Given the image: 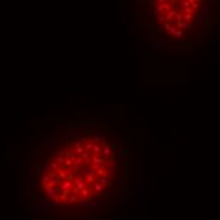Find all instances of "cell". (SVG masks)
I'll list each match as a JSON object with an SVG mask.
<instances>
[{
    "instance_id": "6da1fadb",
    "label": "cell",
    "mask_w": 220,
    "mask_h": 220,
    "mask_svg": "<svg viewBox=\"0 0 220 220\" xmlns=\"http://www.w3.org/2000/svg\"><path fill=\"white\" fill-rule=\"evenodd\" d=\"M153 21L170 39L186 41L208 13L209 0H148Z\"/></svg>"
},
{
    "instance_id": "7a4b0ae2",
    "label": "cell",
    "mask_w": 220,
    "mask_h": 220,
    "mask_svg": "<svg viewBox=\"0 0 220 220\" xmlns=\"http://www.w3.org/2000/svg\"><path fill=\"white\" fill-rule=\"evenodd\" d=\"M93 186H94V191H95V192H101V191H103V185H101L99 181L94 182Z\"/></svg>"
},
{
    "instance_id": "3957f363",
    "label": "cell",
    "mask_w": 220,
    "mask_h": 220,
    "mask_svg": "<svg viewBox=\"0 0 220 220\" xmlns=\"http://www.w3.org/2000/svg\"><path fill=\"white\" fill-rule=\"evenodd\" d=\"M101 152L104 153V156H105V157H108V156H112V153H113V151H112V148H110V147H105V148H103V149H101Z\"/></svg>"
}]
</instances>
